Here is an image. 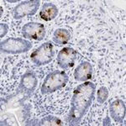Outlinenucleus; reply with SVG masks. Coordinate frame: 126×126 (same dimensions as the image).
Here are the masks:
<instances>
[{
  "label": "nucleus",
  "instance_id": "nucleus-15",
  "mask_svg": "<svg viewBox=\"0 0 126 126\" xmlns=\"http://www.w3.org/2000/svg\"><path fill=\"white\" fill-rule=\"evenodd\" d=\"M0 27H1V34L0 35H1V38H3L8 33V31H9V25L6 24L2 23L0 24Z\"/></svg>",
  "mask_w": 126,
  "mask_h": 126
},
{
  "label": "nucleus",
  "instance_id": "nucleus-6",
  "mask_svg": "<svg viewBox=\"0 0 126 126\" xmlns=\"http://www.w3.org/2000/svg\"><path fill=\"white\" fill-rule=\"evenodd\" d=\"M22 35L25 39L41 41L46 36V27L43 24L29 22L22 27Z\"/></svg>",
  "mask_w": 126,
  "mask_h": 126
},
{
  "label": "nucleus",
  "instance_id": "nucleus-10",
  "mask_svg": "<svg viewBox=\"0 0 126 126\" xmlns=\"http://www.w3.org/2000/svg\"><path fill=\"white\" fill-rule=\"evenodd\" d=\"M37 78L34 72H26L20 79L19 88L27 93H32L37 86Z\"/></svg>",
  "mask_w": 126,
  "mask_h": 126
},
{
  "label": "nucleus",
  "instance_id": "nucleus-5",
  "mask_svg": "<svg viewBox=\"0 0 126 126\" xmlns=\"http://www.w3.org/2000/svg\"><path fill=\"white\" fill-rule=\"evenodd\" d=\"M40 5V0H28L21 2L13 9V18L15 19H21L24 17L34 15Z\"/></svg>",
  "mask_w": 126,
  "mask_h": 126
},
{
  "label": "nucleus",
  "instance_id": "nucleus-14",
  "mask_svg": "<svg viewBox=\"0 0 126 126\" xmlns=\"http://www.w3.org/2000/svg\"><path fill=\"white\" fill-rule=\"evenodd\" d=\"M109 97V90L106 87L103 86L97 90V103L103 104L104 102H106V100Z\"/></svg>",
  "mask_w": 126,
  "mask_h": 126
},
{
  "label": "nucleus",
  "instance_id": "nucleus-7",
  "mask_svg": "<svg viewBox=\"0 0 126 126\" xmlns=\"http://www.w3.org/2000/svg\"><path fill=\"white\" fill-rule=\"evenodd\" d=\"M78 54L76 50L72 47H64L59 51L56 57L58 66L63 70L72 68L78 60Z\"/></svg>",
  "mask_w": 126,
  "mask_h": 126
},
{
  "label": "nucleus",
  "instance_id": "nucleus-3",
  "mask_svg": "<svg viewBox=\"0 0 126 126\" xmlns=\"http://www.w3.org/2000/svg\"><path fill=\"white\" fill-rule=\"evenodd\" d=\"M32 48V43L23 38H8L0 43L2 53L16 55L25 53Z\"/></svg>",
  "mask_w": 126,
  "mask_h": 126
},
{
  "label": "nucleus",
  "instance_id": "nucleus-2",
  "mask_svg": "<svg viewBox=\"0 0 126 126\" xmlns=\"http://www.w3.org/2000/svg\"><path fill=\"white\" fill-rule=\"evenodd\" d=\"M69 80V77L64 71H54L47 74L42 83L40 92L41 94L53 93L56 91L66 87Z\"/></svg>",
  "mask_w": 126,
  "mask_h": 126
},
{
  "label": "nucleus",
  "instance_id": "nucleus-11",
  "mask_svg": "<svg viewBox=\"0 0 126 126\" xmlns=\"http://www.w3.org/2000/svg\"><path fill=\"white\" fill-rule=\"evenodd\" d=\"M57 6L52 3H45L40 11V18L45 21H51L58 15Z\"/></svg>",
  "mask_w": 126,
  "mask_h": 126
},
{
  "label": "nucleus",
  "instance_id": "nucleus-13",
  "mask_svg": "<svg viewBox=\"0 0 126 126\" xmlns=\"http://www.w3.org/2000/svg\"><path fill=\"white\" fill-rule=\"evenodd\" d=\"M63 123L59 118L48 115L44 117L43 119L37 120L33 125H62Z\"/></svg>",
  "mask_w": 126,
  "mask_h": 126
},
{
  "label": "nucleus",
  "instance_id": "nucleus-8",
  "mask_svg": "<svg viewBox=\"0 0 126 126\" xmlns=\"http://www.w3.org/2000/svg\"><path fill=\"white\" fill-rule=\"evenodd\" d=\"M109 113L110 116L116 123H123L125 119L126 107L125 101L117 99L112 102L109 105Z\"/></svg>",
  "mask_w": 126,
  "mask_h": 126
},
{
  "label": "nucleus",
  "instance_id": "nucleus-4",
  "mask_svg": "<svg viewBox=\"0 0 126 126\" xmlns=\"http://www.w3.org/2000/svg\"><path fill=\"white\" fill-rule=\"evenodd\" d=\"M55 56L54 46L50 41L45 42L34 50L30 55V60L36 66L49 64Z\"/></svg>",
  "mask_w": 126,
  "mask_h": 126
},
{
  "label": "nucleus",
  "instance_id": "nucleus-1",
  "mask_svg": "<svg viewBox=\"0 0 126 126\" xmlns=\"http://www.w3.org/2000/svg\"><path fill=\"white\" fill-rule=\"evenodd\" d=\"M96 93V85L92 82H85L74 89L68 113L69 125H78L91 107Z\"/></svg>",
  "mask_w": 126,
  "mask_h": 126
},
{
  "label": "nucleus",
  "instance_id": "nucleus-9",
  "mask_svg": "<svg viewBox=\"0 0 126 126\" xmlns=\"http://www.w3.org/2000/svg\"><path fill=\"white\" fill-rule=\"evenodd\" d=\"M93 66L88 62H82L77 66L73 72L75 80L78 82H87L92 78L93 76Z\"/></svg>",
  "mask_w": 126,
  "mask_h": 126
},
{
  "label": "nucleus",
  "instance_id": "nucleus-12",
  "mask_svg": "<svg viewBox=\"0 0 126 126\" xmlns=\"http://www.w3.org/2000/svg\"><path fill=\"white\" fill-rule=\"evenodd\" d=\"M71 40V33L68 30L64 28H59L53 33L52 40L58 46H63L67 44Z\"/></svg>",
  "mask_w": 126,
  "mask_h": 126
}]
</instances>
